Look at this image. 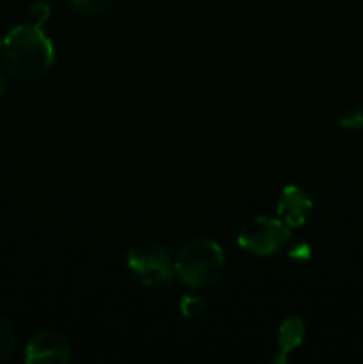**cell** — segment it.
<instances>
[{
    "label": "cell",
    "mask_w": 363,
    "mask_h": 364,
    "mask_svg": "<svg viewBox=\"0 0 363 364\" xmlns=\"http://www.w3.org/2000/svg\"><path fill=\"white\" fill-rule=\"evenodd\" d=\"M53 45L39 25L14 27L2 43L4 66L14 77L34 80L43 77L53 64Z\"/></svg>",
    "instance_id": "1"
},
{
    "label": "cell",
    "mask_w": 363,
    "mask_h": 364,
    "mask_svg": "<svg viewBox=\"0 0 363 364\" xmlns=\"http://www.w3.org/2000/svg\"><path fill=\"white\" fill-rule=\"evenodd\" d=\"M224 270V255L210 238H194L178 251L174 272L191 288H206L216 283Z\"/></svg>",
    "instance_id": "2"
},
{
    "label": "cell",
    "mask_w": 363,
    "mask_h": 364,
    "mask_svg": "<svg viewBox=\"0 0 363 364\" xmlns=\"http://www.w3.org/2000/svg\"><path fill=\"white\" fill-rule=\"evenodd\" d=\"M288 226L281 219L270 217H253L246 220L238 230L237 242L242 249L258 256H269L280 251L288 240Z\"/></svg>",
    "instance_id": "3"
},
{
    "label": "cell",
    "mask_w": 363,
    "mask_h": 364,
    "mask_svg": "<svg viewBox=\"0 0 363 364\" xmlns=\"http://www.w3.org/2000/svg\"><path fill=\"white\" fill-rule=\"evenodd\" d=\"M127 263L137 279L148 287L169 283L174 276V259L162 245H135L128 251Z\"/></svg>",
    "instance_id": "4"
},
{
    "label": "cell",
    "mask_w": 363,
    "mask_h": 364,
    "mask_svg": "<svg viewBox=\"0 0 363 364\" xmlns=\"http://www.w3.org/2000/svg\"><path fill=\"white\" fill-rule=\"evenodd\" d=\"M28 364H64L71 361L70 343L56 331H39L25 348Z\"/></svg>",
    "instance_id": "5"
},
{
    "label": "cell",
    "mask_w": 363,
    "mask_h": 364,
    "mask_svg": "<svg viewBox=\"0 0 363 364\" xmlns=\"http://www.w3.org/2000/svg\"><path fill=\"white\" fill-rule=\"evenodd\" d=\"M312 199L308 198V194L295 185L285 187L278 199V213L288 228L302 226L312 212Z\"/></svg>",
    "instance_id": "6"
},
{
    "label": "cell",
    "mask_w": 363,
    "mask_h": 364,
    "mask_svg": "<svg viewBox=\"0 0 363 364\" xmlns=\"http://www.w3.org/2000/svg\"><path fill=\"white\" fill-rule=\"evenodd\" d=\"M302 336H305V323H302L301 318H292L285 320L280 327V347L281 350L287 354L292 348L298 347L302 341Z\"/></svg>",
    "instance_id": "7"
},
{
    "label": "cell",
    "mask_w": 363,
    "mask_h": 364,
    "mask_svg": "<svg viewBox=\"0 0 363 364\" xmlns=\"http://www.w3.org/2000/svg\"><path fill=\"white\" fill-rule=\"evenodd\" d=\"M205 309V299L198 294H187L180 301V311L185 318H194Z\"/></svg>",
    "instance_id": "8"
},
{
    "label": "cell",
    "mask_w": 363,
    "mask_h": 364,
    "mask_svg": "<svg viewBox=\"0 0 363 364\" xmlns=\"http://www.w3.org/2000/svg\"><path fill=\"white\" fill-rule=\"evenodd\" d=\"M14 350V331L6 318L0 316V361L9 358Z\"/></svg>",
    "instance_id": "9"
},
{
    "label": "cell",
    "mask_w": 363,
    "mask_h": 364,
    "mask_svg": "<svg viewBox=\"0 0 363 364\" xmlns=\"http://www.w3.org/2000/svg\"><path fill=\"white\" fill-rule=\"evenodd\" d=\"M112 2L114 0H70L71 6L80 13H100Z\"/></svg>",
    "instance_id": "10"
},
{
    "label": "cell",
    "mask_w": 363,
    "mask_h": 364,
    "mask_svg": "<svg viewBox=\"0 0 363 364\" xmlns=\"http://www.w3.org/2000/svg\"><path fill=\"white\" fill-rule=\"evenodd\" d=\"M28 16H31V23L39 25L41 27L50 16V7L48 4L45 2H36L31 6V11H28Z\"/></svg>",
    "instance_id": "11"
},
{
    "label": "cell",
    "mask_w": 363,
    "mask_h": 364,
    "mask_svg": "<svg viewBox=\"0 0 363 364\" xmlns=\"http://www.w3.org/2000/svg\"><path fill=\"white\" fill-rule=\"evenodd\" d=\"M7 89V77H6V71H4V68L0 66V95H4Z\"/></svg>",
    "instance_id": "12"
}]
</instances>
